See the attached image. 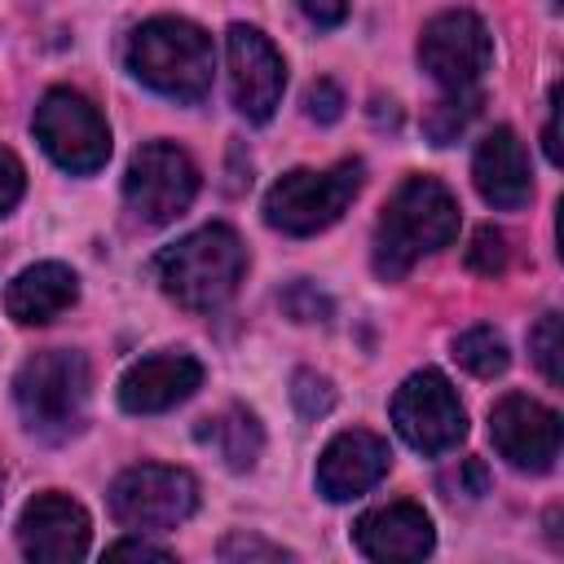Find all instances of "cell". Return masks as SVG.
<instances>
[{
  "label": "cell",
  "instance_id": "cell-1",
  "mask_svg": "<svg viewBox=\"0 0 564 564\" xmlns=\"http://www.w3.org/2000/svg\"><path fill=\"white\" fill-rule=\"evenodd\" d=\"M458 234V203L436 176H410L383 203L375 225V273L401 282L423 256L449 247Z\"/></svg>",
  "mask_w": 564,
  "mask_h": 564
},
{
  "label": "cell",
  "instance_id": "cell-2",
  "mask_svg": "<svg viewBox=\"0 0 564 564\" xmlns=\"http://www.w3.org/2000/svg\"><path fill=\"white\" fill-rule=\"evenodd\" d=\"M159 286L189 313H216L247 273V247L229 225H203L154 260Z\"/></svg>",
  "mask_w": 564,
  "mask_h": 564
},
{
  "label": "cell",
  "instance_id": "cell-3",
  "mask_svg": "<svg viewBox=\"0 0 564 564\" xmlns=\"http://www.w3.org/2000/svg\"><path fill=\"white\" fill-rule=\"evenodd\" d=\"M128 70L172 101H203L216 70L212 35L185 18H150L128 40Z\"/></svg>",
  "mask_w": 564,
  "mask_h": 564
},
{
  "label": "cell",
  "instance_id": "cell-4",
  "mask_svg": "<svg viewBox=\"0 0 564 564\" xmlns=\"http://www.w3.org/2000/svg\"><path fill=\"white\" fill-rule=\"evenodd\" d=\"M88 357L75 348H48L22 361L13 379V401L22 423L44 441H66L84 427L88 410Z\"/></svg>",
  "mask_w": 564,
  "mask_h": 564
},
{
  "label": "cell",
  "instance_id": "cell-5",
  "mask_svg": "<svg viewBox=\"0 0 564 564\" xmlns=\"http://www.w3.org/2000/svg\"><path fill=\"white\" fill-rule=\"evenodd\" d=\"M357 189H361L357 159H344L326 172L295 167V172L278 176L273 189L264 194V220L291 238H308V234L335 225L348 212V203L357 198Z\"/></svg>",
  "mask_w": 564,
  "mask_h": 564
},
{
  "label": "cell",
  "instance_id": "cell-6",
  "mask_svg": "<svg viewBox=\"0 0 564 564\" xmlns=\"http://www.w3.org/2000/svg\"><path fill=\"white\" fill-rule=\"evenodd\" d=\"M31 128L44 154L75 176H88L110 159V128L101 110L75 88H48L35 106Z\"/></svg>",
  "mask_w": 564,
  "mask_h": 564
},
{
  "label": "cell",
  "instance_id": "cell-7",
  "mask_svg": "<svg viewBox=\"0 0 564 564\" xmlns=\"http://www.w3.org/2000/svg\"><path fill=\"white\" fill-rule=\"evenodd\" d=\"M194 194H198V167L181 145L150 141L132 154L123 176V198L141 225H172L176 216H185Z\"/></svg>",
  "mask_w": 564,
  "mask_h": 564
},
{
  "label": "cell",
  "instance_id": "cell-8",
  "mask_svg": "<svg viewBox=\"0 0 564 564\" xmlns=\"http://www.w3.org/2000/svg\"><path fill=\"white\" fill-rule=\"evenodd\" d=\"M198 507V480L185 467H163V463H141L119 471L110 485V516L123 529H176L194 516Z\"/></svg>",
  "mask_w": 564,
  "mask_h": 564
},
{
  "label": "cell",
  "instance_id": "cell-9",
  "mask_svg": "<svg viewBox=\"0 0 564 564\" xmlns=\"http://www.w3.org/2000/svg\"><path fill=\"white\" fill-rule=\"evenodd\" d=\"M392 423L401 441L427 458L454 449L467 436V410L441 370H414L392 397Z\"/></svg>",
  "mask_w": 564,
  "mask_h": 564
},
{
  "label": "cell",
  "instance_id": "cell-10",
  "mask_svg": "<svg viewBox=\"0 0 564 564\" xmlns=\"http://www.w3.org/2000/svg\"><path fill=\"white\" fill-rule=\"evenodd\" d=\"M494 35L471 9H445L436 13L419 35V66L445 88H476V79L489 70Z\"/></svg>",
  "mask_w": 564,
  "mask_h": 564
},
{
  "label": "cell",
  "instance_id": "cell-11",
  "mask_svg": "<svg viewBox=\"0 0 564 564\" xmlns=\"http://www.w3.org/2000/svg\"><path fill=\"white\" fill-rule=\"evenodd\" d=\"M494 449L520 471H551L560 458V414L524 392H507L489 410Z\"/></svg>",
  "mask_w": 564,
  "mask_h": 564
},
{
  "label": "cell",
  "instance_id": "cell-12",
  "mask_svg": "<svg viewBox=\"0 0 564 564\" xmlns=\"http://www.w3.org/2000/svg\"><path fill=\"white\" fill-rule=\"evenodd\" d=\"M225 53H229V93H234L238 115L251 123H264L278 110L282 88H286L282 53L256 26H242V22L229 26Z\"/></svg>",
  "mask_w": 564,
  "mask_h": 564
},
{
  "label": "cell",
  "instance_id": "cell-13",
  "mask_svg": "<svg viewBox=\"0 0 564 564\" xmlns=\"http://www.w3.org/2000/svg\"><path fill=\"white\" fill-rule=\"evenodd\" d=\"M88 511L66 498V494H35L26 507H22V520H18V542H22V555L26 560H40V564H70V560H84L88 555Z\"/></svg>",
  "mask_w": 564,
  "mask_h": 564
},
{
  "label": "cell",
  "instance_id": "cell-14",
  "mask_svg": "<svg viewBox=\"0 0 564 564\" xmlns=\"http://www.w3.org/2000/svg\"><path fill=\"white\" fill-rule=\"evenodd\" d=\"M388 463H392V449L383 436H375L366 427H348V432L330 436V445L317 458V494L326 502L361 498L366 489H375L383 480Z\"/></svg>",
  "mask_w": 564,
  "mask_h": 564
},
{
  "label": "cell",
  "instance_id": "cell-15",
  "mask_svg": "<svg viewBox=\"0 0 564 564\" xmlns=\"http://www.w3.org/2000/svg\"><path fill=\"white\" fill-rule=\"evenodd\" d=\"M198 383H203V366L189 352H154L128 366V375L119 379V405L128 414H163L185 397H194Z\"/></svg>",
  "mask_w": 564,
  "mask_h": 564
},
{
  "label": "cell",
  "instance_id": "cell-16",
  "mask_svg": "<svg viewBox=\"0 0 564 564\" xmlns=\"http://www.w3.org/2000/svg\"><path fill=\"white\" fill-rule=\"evenodd\" d=\"M471 181L480 198L498 212H516L533 198V172H529V150L511 128H494L471 159Z\"/></svg>",
  "mask_w": 564,
  "mask_h": 564
},
{
  "label": "cell",
  "instance_id": "cell-17",
  "mask_svg": "<svg viewBox=\"0 0 564 564\" xmlns=\"http://www.w3.org/2000/svg\"><path fill=\"white\" fill-rule=\"evenodd\" d=\"M352 538H357V551L370 560H423L436 542L432 520L419 502H388L366 511L352 524Z\"/></svg>",
  "mask_w": 564,
  "mask_h": 564
},
{
  "label": "cell",
  "instance_id": "cell-18",
  "mask_svg": "<svg viewBox=\"0 0 564 564\" xmlns=\"http://www.w3.org/2000/svg\"><path fill=\"white\" fill-rule=\"evenodd\" d=\"M75 295H79L75 273H70L66 264H57V260H44V264L22 269V273L9 282L4 308H9L13 322L40 326V322H53L57 313H66V308L75 304Z\"/></svg>",
  "mask_w": 564,
  "mask_h": 564
},
{
  "label": "cell",
  "instance_id": "cell-19",
  "mask_svg": "<svg viewBox=\"0 0 564 564\" xmlns=\"http://www.w3.org/2000/svg\"><path fill=\"white\" fill-rule=\"evenodd\" d=\"M198 441L212 445L225 458V467H234V471H251L260 449H264V432H260L256 414L242 410V405H229L216 419H203L198 423Z\"/></svg>",
  "mask_w": 564,
  "mask_h": 564
},
{
  "label": "cell",
  "instance_id": "cell-20",
  "mask_svg": "<svg viewBox=\"0 0 564 564\" xmlns=\"http://www.w3.org/2000/svg\"><path fill=\"white\" fill-rule=\"evenodd\" d=\"M454 361L476 379H494V375L507 370L511 352H507V344H502V335L494 326H471V330H463L454 339Z\"/></svg>",
  "mask_w": 564,
  "mask_h": 564
},
{
  "label": "cell",
  "instance_id": "cell-21",
  "mask_svg": "<svg viewBox=\"0 0 564 564\" xmlns=\"http://www.w3.org/2000/svg\"><path fill=\"white\" fill-rule=\"evenodd\" d=\"M476 110H480V93H476V88H454V93H445L436 106H427L423 128H427V137H432L436 145H449V141H458V132L471 123Z\"/></svg>",
  "mask_w": 564,
  "mask_h": 564
},
{
  "label": "cell",
  "instance_id": "cell-22",
  "mask_svg": "<svg viewBox=\"0 0 564 564\" xmlns=\"http://www.w3.org/2000/svg\"><path fill=\"white\" fill-rule=\"evenodd\" d=\"M467 269L480 278H498L507 269V234L494 225H480L471 234V247H467Z\"/></svg>",
  "mask_w": 564,
  "mask_h": 564
},
{
  "label": "cell",
  "instance_id": "cell-23",
  "mask_svg": "<svg viewBox=\"0 0 564 564\" xmlns=\"http://www.w3.org/2000/svg\"><path fill=\"white\" fill-rule=\"evenodd\" d=\"M529 352L546 383H560V313H542V322L529 330Z\"/></svg>",
  "mask_w": 564,
  "mask_h": 564
},
{
  "label": "cell",
  "instance_id": "cell-24",
  "mask_svg": "<svg viewBox=\"0 0 564 564\" xmlns=\"http://www.w3.org/2000/svg\"><path fill=\"white\" fill-rule=\"evenodd\" d=\"M291 401H295V410H300L304 419H322V414L335 405V392H330V383H326L322 375L300 370V375L291 379Z\"/></svg>",
  "mask_w": 564,
  "mask_h": 564
},
{
  "label": "cell",
  "instance_id": "cell-25",
  "mask_svg": "<svg viewBox=\"0 0 564 564\" xmlns=\"http://www.w3.org/2000/svg\"><path fill=\"white\" fill-rule=\"evenodd\" d=\"M304 115L317 119V123H335L344 115V93L335 79H313L304 88Z\"/></svg>",
  "mask_w": 564,
  "mask_h": 564
},
{
  "label": "cell",
  "instance_id": "cell-26",
  "mask_svg": "<svg viewBox=\"0 0 564 564\" xmlns=\"http://www.w3.org/2000/svg\"><path fill=\"white\" fill-rule=\"evenodd\" d=\"M282 308L295 317V322H322L326 313H330V304H326V295H317L308 282H295L286 295H282Z\"/></svg>",
  "mask_w": 564,
  "mask_h": 564
},
{
  "label": "cell",
  "instance_id": "cell-27",
  "mask_svg": "<svg viewBox=\"0 0 564 564\" xmlns=\"http://www.w3.org/2000/svg\"><path fill=\"white\" fill-rule=\"evenodd\" d=\"M22 189H26V172H22L18 154L0 145V216H9V212L18 207Z\"/></svg>",
  "mask_w": 564,
  "mask_h": 564
},
{
  "label": "cell",
  "instance_id": "cell-28",
  "mask_svg": "<svg viewBox=\"0 0 564 564\" xmlns=\"http://www.w3.org/2000/svg\"><path fill=\"white\" fill-rule=\"evenodd\" d=\"M286 551L273 546V542H260V538H247V533H234L220 542V560H282Z\"/></svg>",
  "mask_w": 564,
  "mask_h": 564
},
{
  "label": "cell",
  "instance_id": "cell-29",
  "mask_svg": "<svg viewBox=\"0 0 564 564\" xmlns=\"http://www.w3.org/2000/svg\"><path fill=\"white\" fill-rule=\"evenodd\" d=\"M106 555L110 560H172V551H163V546H154L145 538H123V542L106 546Z\"/></svg>",
  "mask_w": 564,
  "mask_h": 564
},
{
  "label": "cell",
  "instance_id": "cell-30",
  "mask_svg": "<svg viewBox=\"0 0 564 564\" xmlns=\"http://www.w3.org/2000/svg\"><path fill=\"white\" fill-rule=\"evenodd\" d=\"M348 4H352V0H300L304 18L317 22V26H339V22L348 18Z\"/></svg>",
  "mask_w": 564,
  "mask_h": 564
},
{
  "label": "cell",
  "instance_id": "cell-31",
  "mask_svg": "<svg viewBox=\"0 0 564 564\" xmlns=\"http://www.w3.org/2000/svg\"><path fill=\"white\" fill-rule=\"evenodd\" d=\"M555 106H560V88H551V119H546V159L560 163V145H555Z\"/></svg>",
  "mask_w": 564,
  "mask_h": 564
}]
</instances>
